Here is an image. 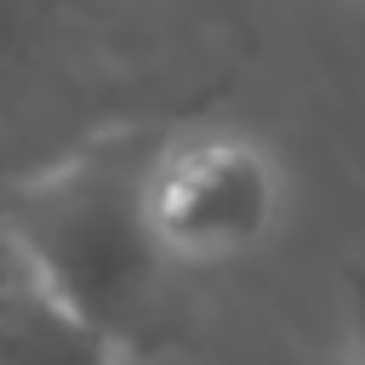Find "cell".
I'll use <instances>...</instances> for the list:
<instances>
[{
  "mask_svg": "<svg viewBox=\"0 0 365 365\" xmlns=\"http://www.w3.org/2000/svg\"><path fill=\"white\" fill-rule=\"evenodd\" d=\"M165 125H120L17 182L0 222L34 257L63 308L114 354H154L177 319V262L154 228V160Z\"/></svg>",
  "mask_w": 365,
  "mask_h": 365,
  "instance_id": "1",
  "label": "cell"
},
{
  "mask_svg": "<svg viewBox=\"0 0 365 365\" xmlns=\"http://www.w3.org/2000/svg\"><path fill=\"white\" fill-rule=\"evenodd\" d=\"M148 200H154L160 245L188 274V268H211V262L251 251L274 228L279 177L251 137H234V131L177 137V131H165Z\"/></svg>",
  "mask_w": 365,
  "mask_h": 365,
  "instance_id": "2",
  "label": "cell"
},
{
  "mask_svg": "<svg viewBox=\"0 0 365 365\" xmlns=\"http://www.w3.org/2000/svg\"><path fill=\"white\" fill-rule=\"evenodd\" d=\"M0 359H108V348L63 308L34 257L0 222Z\"/></svg>",
  "mask_w": 365,
  "mask_h": 365,
  "instance_id": "3",
  "label": "cell"
},
{
  "mask_svg": "<svg viewBox=\"0 0 365 365\" xmlns=\"http://www.w3.org/2000/svg\"><path fill=\"white\" fill-rule=\"evenodd\" d=\"M40 6H46V0H0V40L23 34V23H29Z\"/></svg>",
  "mask_w": 365,
  "mask_h": 365,
  "instance_id": "4",
  "label": "cell"
}]
</instances>
